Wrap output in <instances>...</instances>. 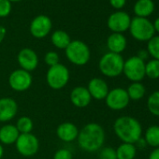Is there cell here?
<instances>
[{
  "instance_id": "35",
  "label": "cell",
  "mask_w": 159,
  "mask_h": 159,
  "mask_svg": "<svg viewBox=\"0 0 159 159\" xmlns=\"http://www.w3.org/2000/svg\"><path fill=\"white\" fill-rule=\"evenodd\" d=\"M135 146H136V148L138 149H144L146 146H147V143H146V141H145V139H144V138H140L136 143H135Z\"/></svg>"
},
{
  "instance_id": "6",
  "label": "cell",
  "mask_w": 159,
  "mask_h": 159,
  "mask_svg": "<svg viewBox=\"0 0 159 159\" xmlns=\"http://www.w3.org/2000/svg\"><path fill=\"white\" fill-rule=\"evenodd\" d=\"M129 32L138 41H149L155 34L153 25L147 18L135 17L131 19Z\"/></svg>"
},
{
  "instance_id": "7",
  "label": "cell",
  "mask_w": 159,
  "mask_h": 159,
  "mask_svg": "<svg viewBox=\"0 0 159 159\" xmlns=\"http://www.w3.org/2000/svg\"><path fill=\"white\" fill-rule=\"evenodd\" d=\"M145 63L137 55L125 60L123 74L131 83L141 82L145 78Z\"/></svg>"
},
{
  "instance_id": "5",
  "label": "cell",
  "mask_w": 159,
  "mask_h": 159,
  "mask_svg": "<svg viewBox=\"0 0 159 159\" xmlns=\"http://www.w3.org/2000/svg\"><path fill=\"white\" fill-rule=\"evenodd\" d=\"M69 79L70 73L68 68L61 63L50 66L46 73L47 84L53 90L63 89L68 84Z\"/></svg>"
},
{
  "instance_id": "19",
  "label": "cell",
  "mask_w": 159,
  "mask_h": 159,
  "mask_svg": "<svg viewBox=\"0 0 159 159\" xmlns=\"http://www.w3.org/2000/svg\"><path fill=\"white\" fill-rule=\"evenodd\" d=\"M20 133L15 125L6 124L0 127V143L2 145L15 144Z\"/></svg>"
},
{
  "instance_id": "37",
  "label": "cell",
  "mask_w": 159,
  "mask_h": 159,
  "mask_svg": "<svg viewBox=\"0 0 159 159\" xmlns=\"http://www.w3.org/2000/svg\"><path fill=\"white\" fill-rule=\"evenodd\" d=\"M6 35H7V29H6V27L0 25V43H1L4 40Z\"/></svg>"
},
{
  "instance_id": "31",
  "label": "cell",
  "mask_w": 159,
  "mask_h": 159,
  "mask_svg": "<svg viewBox=\"0 0 159 159\" xmlns=\"http://www.w3.org/2000/svg\"><path fill=\"white\" fill-rule=\"evenodd\" d=\"M12 10L11 2L9 0H0V18L8 17Z\"/></svg>"
},
{
  "instance_id": "1",
  "label": "cell",
  "mask_w": 159,
  "mask_h": 159,
  "mask_svg": "<svg viewBox=\"0 0 159 159\" xmlns=\"http://www.w3.org/2000/svg\"><path fill=\"white\" fill-rule=\"evenodd\" d=\"M106 133L104 128L97 123H89L79 130L78 144L86 152H98L104 145Z\"/></svg>"
},
{
  "instance_id": "11",
  "label": "cell",
  "mask_w": 159,
  "mask_h": 159,
  "mask_svg": "<svg viewBox=\"0 0 159 159\" xmlns=\"http://www.w3.org/2000/svg\"><path fill=\"white\" fill-rule=\"evenodd\" d=\"M52 22L51 18L47 15L40 14L36 16L30 23L29 31L32 37L35 39H44L46 38L52 31Z\"/></svg>"
},
{
  "instance_id": "10",
  "label": "cell",
  "mask_w": 159,
  "mask_h": 159,
  "mask_svg": "<svg viewBox=\"0 0 159 159\" xmlns=\"http://www.w3.org/2000/svg\"><path fill=\"white\" fill-rule=\"evenodd\" d=\"M104 100L107 107L112 111L125 110L130 102L126 89L122 87H116L110 90Z\"/></svg>"
},
{
  "instance_id": "28",
  "label": "cell",
  "mask_w": 159,
  "mask_h": 159,
  "mask_svg": "<svg viewBox=\"0 0 159 159\" xmlns=\"http://www.w3.org/2000/svg\"><path fill=\"white\" fill-rule=\"evenodd\" d=\"M147 52L152 59L159 61V35L153 36L149 41H147Z\"/></svg>"
},
{
  "instance_id": "36",
  "label": "cell",
  "mask_w": 159,
  "mask_h": 159,
  "mask_svg": "<svg viewBox=\"0 0 159 159\" xmlns=\"http://www.w3.org/2000/svg\"><path fill=\"white\" fill-rule=\"evenodd\" d=\"M149 159H159V147L158 148H154L150 155H149Z\"/></svg>"
},
{
  "instance_id": "24",
  "label": "cell",
  "mask_w": 159,
  "mask_h": 159,
  "mask_svg": "<svg viewBox=\"0 0 159 159\" xmlns=\"http://www.w3.org/2000/svg\"><path fill=\"white\" fill-rule=\"evenodd\" d=\"M144 139L148 146L152 148L159 147V125H153L149 126L144 134Z\"/></svg>"
},
{
  "instance_id": "40",
  "label": "cell",
  "mask_w": 159,
  "mask_h": 159,
  "mask_svg": "<svg viewBox=\"0 0 159 159\" xmlns=\"http://www.w3.org/2000/svg\"><path fill=\"white\" fill-rule=\"evenodd\" d=\"M9 1L12 3V2H20V1H22V0H9Z\"/></svg>"
},
{
  "instance_id": "17",
  "label": "cell",
  "mask_w": 159,
  "mask_h": 159,
  "mask_svg": "<svg viewBox=\"0 0 159 159\" xmlns=\"http://www.w3.org/2000/svg\"><path fill=\"white\" fill-rule=\"evenodd\" d=\"M79 135L78 126L71 122L60 124L56 128L57 138L64 142H72L77 139Z\"/></svg>"
},
{
  "instance_id": "13",
  "label": "cell",
  "mask_w": 159,
  "mask_h": 159,
  "mask_svg": "<svg viewBox=\"0 0 159 159\" xmlns=\"http://www.w3.org/2000/svg\"><path fill=\"white\" fill-rule=\"evenodd\" d=\"M17 61L20 68L28 72L34 71L39 66V56L37 52L31 48L22 49L17 55Z\"/></svg>"
},
{
  "instance_id": "33",
  "label": "cell",
  "mask_w": 159,
  "mask_h": 159,
  "mask_svg": "<svg viewBox=\"0 0 159 159\" xmlns=\"http://www.w3.org/2000/svg\"><path fill=\"white\" fill-rule=\"evenodd\" d=\"M125 3H126V0H110L111 6L117 11H120L121 9H123L125 6Z\"/></svg>"
},
{
  "instance_id": "32",
  "label": "cell",
  "mask_w": 159,
  "mask_h": 159,
  "mask_svg": "<svg viewBox=\"0 0 159 159\" xmlns=\"http://www.w3.org/2000/svg\"><path fill=\"white\" fill-rule=\"evenodd\" d=\"M52 159H73V154L70 150L66 148H61L54 152Z\"/></svg>"
},
{
  "instance_id": "38",
  "label": "cell",
  "mask_w": 159,
  "mask_h": 159,
  "mask_svg": "<svg viewBox=\"0 0 159 159\" xmlns=\"http://www.w3.org/2000/svg\"><path fill=\"white\" fill-rule=\"evenodd\" d=\"M153 25V28H154V31L157 32L159 34V17L155 19L154 23L152 24Z\"/></svg>"
},
{
  "instance_id": "22",
  "label": "cell",
  "mask_w": 159,
  "mask_h": 159,
  "mask_svg": "<svg viewBox=\"0 0 159 159\" xmlns=\"http://www.w3.org/2000/svg\"><path fill=\"white\" fill-rule=\"evenodd\" d=\"M115 150L117 159H135L137 155V148L132 143L123 142Z\"/></svg>"
},
{
  "instance_id": "2",
  "label": "cell",
  "mask_w": 159,
  "mask_h": 159,
  "mask_svg": "<svg viewBox=\"0 0 159 159\" xmlns=\"http://www.w3.org/2000/svg\"><path fill=\"white\" fill-rule=\"evenodd\" d=\"M113 131L125 143L135 144L142 137V126L139 121L132 116L118 117L113 123Z\"/></svg>"
},
{
  "instance_id": "4",
  "label": "cell",
  "mask_w": 159,
  "mask_h": 159,
  "mask_svg": "<svg viewBox=\"0 0 159 159\" xmlns=\"http://www.w3.org/2000/svg\"><path fill=\"white\" fill-rule=\"evenodd\" d=\"M125 59L121 54L108 52L104 53L98 61L100 73L108 78H116L123 74Z\"/></svg>"
},
{
  "instance_id": "26",
  "label": "cell",
  "mask_w": 159,
  "mask_h": 159,
  "mask_svg": "<svg viewBox=\"0 0 159 159\" xmlns=\"http://www.w3.org/2000/svg\"><path fill=\"white\" fill-rule=\"evenodd\" d=\"M147 108L151 114L159 117V91H154L148 97Z\"/></svg>"
},
{
  "instance_id": "39",
  "label": "cell",
  "mask_w": 159,
  "mask_h": 159,
  "mask_svg": "<svg viewBox=\"0 0 159 159\" xmlns=\"http://www.w3.org/2000/svg\"><path fill=\"white\" fill-rule=\"evenodd\" d=\"M3 155H4V147L1 143H0V159H2Z\"/></svg>"
},
{
  "instance_id": "21",
  "label": "cell",
  "mask_w": 159,
  "mask_h": 159,
  "mask_svg": "<svg viewBox=\"0 0 159 159\" xmlns=\"http://www.w3.org/2000/svg\"><path fill=\"white\" fill-rule=\"evenodd\" d=\"M51 42L55 48L65 50L71 42V39L67 32L64 30H55L51 35Z\"/></svg>"
},
{
  "instance_id": "30",
  "label": "cell",
  "mask_w": 159,
  "mask_h": 159,
  "mask_svg": "<svg viewBox=\"0 0 159 159\" xmlns=\"http://www.w3.org/2000/svg\"><path fill=\"white\" fill-rule=\"evenodd\" d=\"M59 61H60L59 54L54 51H50L46 52L44 55V62L47 66H49V67L59 64L60 63Z\"/></svg>"
},
{
  "instance_id": "12",
  "label": "cell",
  "mask_w": 159,
  "mask_h": 159,
  "mask_svg": "<svg viewBox=\"0 0 159 159\" xmlns=\"http://www.w3.org/2000/svg\"><path fill=\"white\" fill-rule=\"evenodd\" d=\"M131 17L128 13L123 11H117L109 16L107 25L112 33L123 34L129 29Z\"/></svg>"
},
{
  "instance_id": "34",
  "label": "cell",
  "mask_w": 159,
  "mask_h": 159,
  "mask_svg": "<svg viewBox=\"0 0 159 159\" xmlns=\"http://www.w3.org/2000/svg\"><path fill=\"white\" fill-rule=\"evenodd\" d=\"M137 56H138L139 59H141L142 61H144V62H145V61L147 60V58L149 57V53H148L147 50H140V51H139V52H138Z\"/></svg>"
},
{
  "instance_id": "25",
  "label": "cell",
  "mask_w": 159,
  "mask_h": 159,
  "mask_svg": "<svg viewBox=\"0 0 159 159\" xmlns=\"http://www.w3.org/2000/svg\"><path fill=\"white\" fill-rule=\"evenodd\" d=\"M15 126L18 129L20 134H27V133H32V130L34 127V123L30 117L22 116V117L18 118V120L16 121Z\"/></svg>"
},
{
  "instance_id": "8",
  "label": "cell",
  "mask_w": 159,
  "mask_h": 159,
  "mask_svg": "<svg viewBox=\"0 0 159 159\" xmlns=\"http://www.w3.org/2000/svg\"><path fill=\"white\" fill-rule=\"evenodd\" d=\"M9 85L10 87L18 93H22L27 91L32 84H33V77L31 72L24 70L22 68H18L13 70L9 76Z\"/></svg>"
},
{
  "instance_id": "15",
  "label": "cell",
  "mask_w": 159,
  "mask_h": 159,
  "mask_svg": "<svg viewBox=\"0 0 159 159\" xmlns=\"http://www.w3.org/2000/svg\"><path fill=\"white\" fill-rule=\"evenodd\" d=\"M18 112V104L11 98H0V123L11 121Z\"/></svg>"
},
{
  "instance_id": "27",
  "label": "cell",
  "mask_w": 159,
  "mask_h": 159,
  "mask_svg": "<svg viewBox=\"0 0 159 159\" xmlns=\"http://www.w3.org/2000/svg\"><path fill=\"white\" fill-rule=\"evenodd\" d=\"M152 80L159 79V61L151 59L145 63V77Z\"/></svg>"
},
{
  "instance_id": "3",
  "label": "cell",
  "mask_w": 159,
  "mask_h": 159,
  "mask_svg": "<svg viewBox=\"0 0 159 159\" xmlns=\"http://www.w3.org/2000/svg\"><path fill=\"white\" fill-rule=\"evenodd\" d=\"M65 54L71 64L78 66H85L91 59V50L89 46L79 39L71 40L65 49Z\"/></svg>"
},
{
  "instance_id": "23",
  "label": "cell",
  "mask_w": 159,
  "mask_h": 159,
  "mask_svg": "<svg viewBox=\"0 0 159 159\" xmlns=\"http://www.w3.org/2000/svg\"><path fill=\"white\" fill-rule=\"evenodd\" d=\"M126 92L130 100L138 101L144 98L146 94V88L140 82L131 83V84L127 87Z\"/></svg>"
},
{
  "instance_id": "9",
  "label": "cell",
  "mask_w": 159,
  "mask_h": 159,
  "mask_svg": "<svg viewBox=\"0 0 159 159\" xmlns=\"http://www.w3.org/2000/svg\"><path fill=\"white\" fill-rule=\"evenodd\" d=\"M15 147L21 155L25 157H30L39 152V140L37 136L32 133L20 134L15 142Z\"/></svg>"
},
{
  "instance_id": "20",
  "label": "cell",
  "mask_w": 159,
  "mask_h": 159,
  "mask_svg": "<svg viewBox=\"0 0 159 159\" xmlns=\"http://www.w3.org/2000/svg\"><path fill=\"white\" fill-rule=\"evenodd\" d=\"M154 3L152 0H138L134 5V13L136 17L147 18L152 14Z\"/></svg>"
},
{
  "instance_id": "14",
  "label": "cell",
  "mask_w": 159,
  "mask_h": 159,
  "mask_svg": "<svg viewBox=\"0 0 159 159\" xmlns=\"http://www.w3.org/2000/svg\"><path fill=\"white\" fill-rule=\"evenodd\" d=\"M86 88L92 99L96 100H104L110 91L109 85L105 80L98 77L90 80Z\"/></svg>"
},
{
  "instance_id": "16",
  "label": "cell",
  "mask_w": 159,
  "mask_h": 159,
  "mask_svg": "<svg viewBox=\"0 0 159 159\" xmlns=\"http://www.w3.org/2000/svg\"><path fill=\"white\" fill-rule=\"evenodd\" d=\"M69 98L73 106L79 109H84L90 105L92 98L84 86H76L74 87L69 95Z\"/></svg>"
},
{
  "instance_id": "29",
  "label": "cell",
  "mask_w": 159,
  "mask_h": 159,
  "mask_svg": "<svg viewBox=\"0 0 159 159\" xmlns=\"http://www.w3.org/2000/svg\"><path fill=\"white\" fill-rule=\"evenodd\" d=\"M99 159H117L116 150L112 147H102L98 151Z\"/></svg>"
},
{
  "instance_id": "18",
  "label": "cell",
  "mask_w": 159,
  "mask_h": 159,
  "mask_svg": "<svg viewBox=\"0 0 159 159\" xmlns=\"http://www.w3.org/2000/svg\"><path fill=\"white\" fill-rule=\"evenodd\" d=\"M107 48L109 52L121 54L126 48V38L120 33H111L107 39Z\"/></svg>"
}]
</instances>
